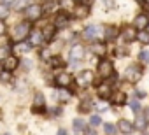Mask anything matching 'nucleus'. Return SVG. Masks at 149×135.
Instances as JSON below:
<instances>
[{
	"label": "nucleus",
	"instance_id": "nucleus-9",
	"mask_svg": "<svg viewBox=\"0 0 149 135\" xmlns=\"http://www.w3.org/2000/svg\"><path fill=\"white\" fill-rule=\"evenodd\" d=\"M68 21H70V14H68L67 11L58 13L56 18H54V25H56V28H65V26L68 25Z\"/></svg>",
	"mask_w": 149,
	"mask_h": 135
},
{
	"label": "nucleus",
	"instance_id": "nucleus-16",
	"mask_svg": "<svg viewBox=\"0 0 149 135\" xmlns=\"http://www.w3.org/2000/svg\"><path fill=\"white\" fill-rule=\"evenodd\" d=\"M70 58L72 60H83L84 58V47L81 44H74L70 49Z\"/></svg>",
	"mask_w": 149,
	"mask_h": 135
},
{
	"label": "nucleus",
	"instance_id": "nucleus-20",
	"mask_svg": "<svg viewBox=\"0 0 149 135\" xmlns=\"http://www.w3.org/2000/svg\"><path fill=\"white\" fill-rule=\"evenodd\" d=\"M119 130L123 132V133H132L133 130H135V126H133V123H130L128 119H119Z\"/></svg>",
	"mask_w": 149,
	"mask_h": 135
},
{
	"label": "nucleus",
	"instance_id": "nucleus-41",
	"mask_svg": "<svg viewBox=\"0 0 149 135\" xmlns=\"http://www.w3.org/2000/svg\"><path fill=\"white\" fill-rule=\"evenodd\" d=\"M147 32H149V25H147Z\"/></svg>",
	"mask_w": 149,
	"mask_h": 135
},
{
	"label": "nucleus",
	"instance_id": "nucleus-19",
	"mask_svg": "<svg viewBox=\"0 0 149 135\" xmlns=\"http://www.w3.org/2000/svg\"><path fill=\"white\" fill-rule=\"evenodd\" d=\"M28 37H30V40H28V42H30L32 46H40V44H42V40H44L42 32H30V35H28Z\"/></svg>",
	"mask_w": 149,
	"mask_h": 135
},
{
	"label": "nucleus",
	"instance_id": "nucleus-18",
	"mask_svg": "<svg viewBox=\"0 0 149 135\" xmlns=\"http://www.w3.org/2000/svg\"><path fill=\"white\" fill-rule=\"evenodd\" d=\"M111 98H112V104L114 105H125L126 102H128V98H126V93L125 91H116L114 95H111Z\"/></svg>",
	"mask_w": 149,
	"mask_h": 135
},
{
	"label": "nucleus",
	"instance_id": "nucleus-3",
	"mask_svg": "<svg viewBox=\"0 0 149 135\" xmlns=\"http://www.w3.org/2000/svg\"><path fill=\"white\" fill-rule=\"evenodd\" d=\"M125 77H126V81H128L130 84H137V83L142 79V70H140V67L130 65L128 69H126V72H125Z\"/></svg>",
	"mask_w": 149,
	"mask_h": 135
},
{
	"label": "nucleus",
	"instance_id": "nucleus-2",
	"mask_svg": "<svg viewBox=\"0 0 149 135\" xmlns=\"http://www.w3.org/2000/svg\"><path fill=\"white\" fill-rule=\"evenodd\" d=\"M42 16H44V11H42V7H40V6L32 4V6H26V7H25V18H26L30 23H33V21L40 19Z\"/></svg>",
	"mask_w": 149,
	"mask_h": 135
},
{
	"label": "nucleus",
	"instance_id": "nucleus-8",
	"mask_svg": "<svg viewBox=\"0 0 149 135\" xmlns=\"http://www.w3.org/2000/svg\"><path fill=\"white\" fill-rule=\"evenodd\" d=\"M2 65H4V69H6V70L14 72L18 67H19V58H18V56H11V54H9V56L2 61Z\"/></svg>",
	"mask_w": 149,
	"mask_h": 135
},
{
	"label": "nucleus",
	"instance_id": "nucleus-38",
	"mask_svg": "<svg viewBox=\"0 0 149 135\" xmlns=\"http://www.w3.org/2000/svg\"><path fill=\"white\" fill-rule=\"evenodd\" d=\"M7 33V26L4 23V19H0V35H6Z\"/></svg>",
	"mask_w": 149,
	"mask_h": 135
},
{
	"label": "nucleus",
	"instance_id": "nucleus-33",
	"mask_svg": "<svg viewBox=\"0 0 149 135\" xmlns=\"http://www.w3.org/2000/svg\"><path fill=\"white\" fill-rule=\"evenodd\" d=\"M104 132H105V133H116L118 128H116L112 123H105V125H104Z\"/></svg>",
	"mask_w": 149,
	"mask_h": 135
},
{
	"label": "nucleus",
	"instance_id": "nucleus-35",
	"mask_svg": "<svg viewBox=\"0 0 149 135\" xmlns=\"http://www.w3.org/2000/svg\"><path fill=\"white\" fill-rule=\"evenodd\" d=\"M139 60H140L142 63H149V51H140Z\"/></svg>",
	"mask_w": 149,
	"mask_h": 135
},
{
	"label": "nucleus",
	"instance_id": "nucleus-23",
	"mask_svg": "<svg viewBox=\"0 0 149 135\" xmlns=\"http://www.w3.org/2000/svg\"><path fill=\"white\" fill-rule=\"evenodd\" d=\"M30 49H32V44H30V42H23V40H19V42L14 44V51H18V53H28Z\"/></svg>",
	"mask_w": 149,
	"mask_h": 135
},
{
	"label": "nucleus",
	"instance_id": "nucleus-12",
	"mask_svg": "<svg viewBox=\"0 0 149 135\" xmlns=\"http://www.w3.org/2000/svg\"><path fill=\"white\" fill-rule=\"evenodd\" d=\"M147 125H149V121H147V116H146L144 112H139V114L135 116V123H133L135 130H140V132H144V130L147 128Z\"/></svg>",
	"mask_w": 149,
	"mask_h": 135
},
{
	"label": "nucleus",
	"instance_id": "nucleus-31",
	"mask_svg": "<svg viewBox=\"0 0 149 135\" xmlns=\"http://www.w3.org/2000/svg\"><path fill=\"white\" fill-rule=\"evenodd\" d=\"M56 97H58V100H60V102H68V98H70V93L61 90V91H58V93H56Z\"/></svg>",
	"mask_w": 149,
	"mask_h": 135
},
{
	"label": "nucleus",
	"instance_id": "nucleus-11",
	"mask_svg": "<svg viewBox=\"0 0 149 135\" xmlns=\"http://www.w3.org/2000/svg\"><path fill=\"white\" fill-rule=\"evenodd\" d=\"M121 37H123L125 44H130V42H133V40L137 39V28H135V26H126V28L121 32Z\"/></svg>",
	"mask_w": 149,
	"mask_h": 135
},
{
	"label": "nucleus",
	"instance_id": "nucleus-37",
	"mask_svg": "<svg viewBox=\"0 0 149 135\" xmlns=\"http://www.w3.org/2000/svg\"><path fill=\"white\" fill-rule=\"evenodd\" d=\"M130 107H132L133 112H139V111H140V102H139V100H132V102H130Z\"/></svg>",
	"mask_w": 149,
	"mask_h": 135
},
{
	"label": "nucleus",
	"instance_id": "nucleus-36",
	"mask_svg": "<svg viewBox=\"0 0 149 135\" xmlns=\"http://www.w3.org/2000/svg\"><path fill=\"white\" fill-rule=\"evenodd\" d=\"M100 123H102V119H100L98 114H95V116L90 118V125H91V126H97V125H100Z\"/></svg>",
	"mask_w": 149,
	"mask_h": 135
},
{
	"label": "nucleus",
	"instance_id": "nucleus-7",
	"mask_svg": "<svg viewBox=\"0 0 149 135\" xmlns=\"http://www.w3.org/2000/svg\"><path fill=\"white\" fill-rule=\"evenodd\" d=\"M72 81H74V77H72V74H68V72H61V74H58V76L54 77V83H56L60 88H67V86H70Z\"/></svg>",
	"mask_w": 149,
	"mask_h": 135
},
{
	"label": "nucleus",
	"instance_id": "nucleus-28",
	"mask_svg": "<svg viewBox=\"0 0 149 135\" xmlns=\"http://www.w3.org/2000/svg\"><path fill=\"white\" fill-rule=\"evenodd\" d=\"M11 6H13V9H16V11H21L23 7H26V0H14V2H13Z\"/></svg>",
	"mask_w": 149,
	"mask_h": 135
},
{
	"label": "nucleus",
	"instance_id": "nucleus-29",
	"mask_svg": "<svg viewBox=\"0 0 149 135\" xmlns=\"http://www.w3.org/2000/svg\"><path fill=\"white\" fill-rule=\"evenodd\" d=\"M11 74H13V72H9V70L2 69V70H0V81H4V83H9V81H11Z\"/></svg>",
	"mask_w": 149,
	"mask_h": 135
},
{
	"label": "nucleus",
	"instance_id": "nucleus-22",
	"mask_svg": "<svg viewBox=\"0 0 149 135\" xmlns=\"http://www.w3.org/2000/svg\"><path fill=\"white\" fill-rule=\"evenodd\" d=\"M104 35H105V39H107V40H114V39L119 35V30H118L116 26H107V28H105V32H104Z\"/></svg>",
	"mask_w": 149,
	"mask_h": 135
},
{
	"label": "nucleus",
	"instance_id": "nucleus-43",
	"mask_svg": "<svg viewBox=\"0 0 149 135\" xmlns=\"http://www.w3.org/2000/svg\"><path fill=\"white\" fill-rule=\"evenodd\" d=\"M76 2H79V0H76Z\"/></svg>",
	"mask_w": 149,
	"mask_h": 135
},
{
	"label": "nucleus",
	"instance_id": "nucleus-27",
	"mask_svg": "<svg viewBox=\"0 0 149 135\" xmlns=\"http://www.w3.org/2000/svg\"><path fill=\"white\" fill-rule=\"evenodd\" d=\"M9 54H11V49L7 46H0V61H4Z\"/></svg>",
	"mask_w": 149,
	"mask_h": 135
},
{
	"label": "nucleus",
	"instance_id": "nucleus-1",
	"mask_svg": "<svg viewBox=\"0 0 149 135\" xmlns=\"http://www.w3.org/2000/svg\"><path fill=\"white\" fill-rule=\"evenodd\" d=\"M30 28H32V25H30V21H28V19H26V21H23V23H18V25L14 26L13 39H14L16 42H19V40H25V39L30 35Z\"/></svg>",
	"mask_w": 149,
	"mask_h": 135
},
{
	"label": "nucleus",
	"instance_id": "nucleus-14",
	"mask_svg": "<svg viewBox=\"0 0 149 135\" xmlns=\"http://www.w3.org/2000/svg\"><path fill=\"white\" fill-rule=\"evenodd\" d=\"M111 84H107V83H104V84H100L98 88H97V97L98 98H102V100H107V98H111Z\"/></svg>",
	"mask_w": 149,
	"mask_h": 135
},
{
	"label": "nucleus",
	"instance_id": "nucleus-21",
	"mask_svg": "<svg viewBox=\"0 0 149 135\" xmlns=\"http://www.w3.org/2000/svg\"><path fill=\"white\" fill-rule=\"evenodd\" d=\"M98 33H100L98 26H88V28L84 30V37L90 39V40H95V39L98 37Z\"/></svg>",
	"mask_w": 149,
	"mask_h": 135
},
{
	"label": "nucleus",
	"instance_id": "nucleus-13",
	"mask_svg": "<svg viewBox=\"0 0 149 135\" xmlns=\"http://www.w3.org/2000/svg\"><path fill=\"white\" fill-rule=\"evenodd\" d=\"M74 14H76V18H79V19L88 18V16H90V6H88V4H79V6H76Z\"/></svg>",
	"mask_w": 149,
	"mask_h": 135
},
{
	"label": "nucleus",
	"instance_id": "nucleus-30",
	"mask_svg": "<svg viewBox=\"0 0 149 135\" xmlns=\"http://www.w3.org/2000/svg\"><path fill=\"white\" fill-rule=\"evenodd\" d=\"M9 16V7L7 4H0V19H6Z\"/></svg>",
	"mask_w": 149,
	"mask_h": 135
},
{
	"label": "nucleus",
	"instance_id": "nucleus-42",
	"mask_svg": "<svg viewBox=\"0 0 149 135\" xmlns=\"http://www.w3.org/2000/svg\"><path fill=\"white\" fill-rule=\"evenodd\" d=\"M137 2H142V0H137Z\"/></svg>",
	"mask_w": 149,
	"mask_h": 135
},
{
	"label": "nucleus",
	"instance_id": "nucleus-32",
	"mask_svg": "<svg viewBox=\"0 0 149 135\" xmlns=\"http://www.w3.org/2000/svg\"><path fill=\"white\" fill-rule=\"evenodd\" d=\"M49 63H51V67H54V69H56V67H61V65H63L61 58H58V56H51V58H49Z\"/></svg>",
	"mask_w": 149,
	"mask_h": 135
},
{
	"label": "nucleus",
	"instance_id": "nucleus-10",
	"mask_svg": "<svg viewBox=\"0 0 149 135\" xmlns=\"http://www.w3.org/2000/svg\"><path fill=\"white\" fill-rule=\"evenodd\" d=\"M147 25H149V16L147 14H137L135 16V19H133V26L137 28V30H146L147 28Z\"/></svg>",
	"mask_w": 149,
	"mask_h": 135
},
{
	"label": "nucleus",
	"instance_id": "nucleus-6",
	"mask_svg": "<svg viewBox=\"0 0 149 135\" xmlns=\"http://www.w3.org/2000/svg\"><path fill=\"white\" fill-rule=\"evenodd\" d=\"M93 72L91 70H83L81 74H79V77H77V84L81 86V88H88V86H91L93 84Z\"/></svg>",
	"mask_w": 149,
	"mask_h": 135
},
{
	"label": "nucleus",
	"instance_id": "nucleus-34",
	"mask_svg": "<svg viewBox=\"0 0 149 135\" xmlns=\"http://www.w3.org/2000/svg\"><path fill=\"white\" fill-rule=\"evenodd\" d=\"M116 54H118L119 58H121V56H126V54H128V47H126V46H123V47L118 46V47H116Z\"/></svg>",
	"mask_w": 149,
	"mask_h": 135
},
{
	"label": "nucleus",
	"instance_id": "nucleus-24",
	"mask_svg": "<svg viewBox=\"0 0 149 135\" xmlns=\"http://www.w3.org/2000/svg\"><path fill=\"white\" fill-rule=\"evenodd\" d=\"M137 40L140 42V44H149V32H146V30H137Z\"/></svg>",
	"mask_w": 149,
	"mask_h": 135
},
{
	"label": "nucleus",
	"instance_id": "nucleus-5",
	"mask_svg": "<svg viewBox=\"0 0 149 135\" xmlns=\"http://www.w3.org/2000/svg\"><path fill=\"white\" fill-rule=\"evenodd\" d=\"M32 112H33V114H44V112H46V102H44V95H42V93H39V91L35 93Z\"/></svg>",
	"mask_w": 149,
	"mask_h": 135
},
{
	"label": "nucleus",
	"instance_id": "nucleus-26",
	"mask_svg": "<svg viewBox=\"0 0 149 135\" xmlns=\"http://www.w3.org/2000/svg\"><path fill=\"white\" fill-rule=\"evenodd\" d=\"M91 107H93V102L91 100H84V102L79 104V112H88Z\"/></svg>",
	"mask_w": 149,
	"mask_h": 135
},
{
	"label": "nucleus",
	"instance_id": "nucleus-25",
	"mask_svg": "<svg viewBox=\"0 0 149 135\" xmlns=\"http://www.w3.org/2000/svg\"><path fill=\"white\" fill-rule=\"evenodd\" d=\"M74 128H76V132H86V130H88V128H86V121H83V119H79V118L74 119Z\"/></svg>",
	"mask_w": 149,
	"mask_h": 135
},
{
	"label": "nucleus",
	"instance_id": "nucleus-44",
	"mask_svg": "<svg viewBox=\"0 0 149 135\" xmlns=\"http://www.w3.org/2000/svg\"><path fill=\"white\" fill-rule=\"evenodd\" d=\"M46 2H49V0H46Z\"/></svg>",
	"mask_w": 149,
	"mask_h": 135
},
{
	"label": "nucleus",
	"instance_id": "nucleus-4",
	"mask_svg": "<svg viewBox=\"0 0 149 135\" xmlns=\"http://www.w3.org/2000/svg\"><path fill=\"white\" fill-rule=\"evenodd\" d=\"M97 70H98L100 77L109 79V77L114 74V67H112V63H111L109 60H100V63H98V67H97Z\"/></svg>",
	"mask_w": 149,
	"mask_h": 135
},
{
	"label": "nucleus",
	"instance_id": "nucleus-39",
	"mask_svg": "<svg viewBox=\"0 0 149 135\" xmlns=\"http://www.w3.org/2000/svg\"><path fill=\"white\" fill-rule=\"evenodd\" d=\"M95 107H97L98 111H105V109H107V104H105V102H102V104H98V105H95Z\"/></svg>",
	"mask_w": 149,
	"mask_h": 135
},
{
	"label": "nucleus",
	"instance_id": "nucleus-15",
	"mask_svg": "<svg viewBox=\"0 0 149 135\" xmlns=\"http://www.w3.org/2000/svg\"><path fill=\"white\" fill-rule=\"evenodd\" d=\"M42 37H44V40H51L54 35H56V32H58V28H56V25L53 23V25H46L42 30Z\"/></svg>",
	"mask_w": 149,
	"mask_h": 135
},
{
	"label": "nucleus",
	"instance_id": "nucleus-17",
	"mask_svg": "<svg viewBox=\"0 0 149 135\" xmlns=\"http://www.w3.org/2000/svg\"><path fill=\"white\" fill-rule=\"evenodd\" d=\"M91 51L95 56H105L107 54V44L105 42H95L91 46Z\"/></svg>",
	"mask_w": 149,
	"mask_h": 135
},
{
	"label": "nucleus",
	"instance_id": "nucleus-40",
	"mask_svg": "<svg viewBox=\"0 0 149 135\" xmlns=\"http://www.w3.org/2000/svg\"><path fill=\"white\" fill-rule=\"evenodd\" d=\"M14 0H0V4H13Z\"/></svg>",
	"mask_w": 149,
	"mask_h": 135
}]
</instances>
